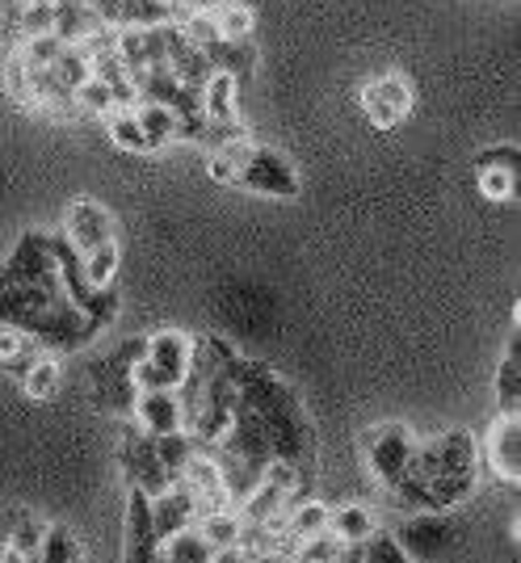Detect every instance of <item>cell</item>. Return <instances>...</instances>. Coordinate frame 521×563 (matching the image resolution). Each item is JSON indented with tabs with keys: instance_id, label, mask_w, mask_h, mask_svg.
<instances>
[{
	"instance_id": "cell-1",
	"label": "cell",
	"mask_w": 521,
	"mask_h": 563,
	"mask_svg": "<svg viewBox=\"0 0 521 563\" xmlns=\"http://www.w3.org/2000/svg\"><path fill=\"white\" fill-rule=\"evenodd\" d=\"M119 316V295L85 278L64 232L30 228L0 265V324L34 336L47 353H80Z\"/></svg>"
},
{
	"instance_id": "cell-2",
	"label": "cell",
	"mask_w": 521,
	"mask_h": 563,
	"mask_svg": "<svg viewBox=\"0 0 521 563\" xmlns=\"http://www.w3.org/2000/svg\"><path fill=\"white\" fill-rule=\"evenodd\" d=\"M240 357L223 336H193L190 371L177 387V404H181V429L193 433L198 446L211 450L223 429L232 424V412L240 404Z\"/></svg>"
},
{
	"instance_id": "cell-3",
	"label": "cell",
	"mask_w": 521,
	"mask_h": 563,
	"mask_svg": "<svg viewBox=\"0 0 521 563\" xmlns=\"http://www.w3.org/2000/svg\"><path fill=\"white\" fill-rule=\"evenodd\" d=\"M240 396L253 404L260 417L269 446H274V463H286L299 475V488L311 496L315 484V424H311L303 399L295 396V387L282 375H274L260 362H240Z\"/></svg>"
},
{
	"instance_id": "cell-4",
	"label": "cell",
	"mask_w": 521,
	"mask_h": 563,
	"mask_svg": "<svg viewBox=\"0 0 521 563\" xmlns=\"http://www.w3.org/2000/svg\"><path fill=\"white\" fill-rule=\"evenodd\" d=\"M479 479V442L467 429H451L442 438H417L412 467L391 493L408 509H454L475 493Z\"/></svg>"
},
{
	"instance_id": "cell-5",
	"label": "cell",
	"mask_w": 521,
	"mask_h": 563,
	"mask_svg": "<svg viewBox=\"0 0 521 563\" xmlns=\"http://www.w3.org/2000/svg\"><path fill=\"white\" fill-rule=\"evenodd\" d=\"M219 152L232 168L228 186L265 194V198H295L299 194V173L278 147H265L248 135H236V140H219Z\"/></svg>"
},
{
	"instance_id": "cell-6",
	"label": "cell",
	"mask_w": 521,
	"mask_h": 563,
	"mask_svg": "<svg viewBox=\"0 0 521 563\" xmlns=\"http://www.w3.org/2000/svg\"><path fill=\"white\" fill-rule=\"evenodd\" d=\"M143 345H147V332H135V336L119 341L106 357H97L93 366H89L93 404L101 412H110V417H131L135 396H140V387H135V366H140V357H143Z\"/></svg>"
},
{
	"instance_id": "cell-7",
	"label": "cell",
	"mask_w": 521,
	"mask_h": 563,
	"mask_svg": "<svg viewBox=\"0 0 521 563\" xmlns=\"http://www.w3.org/2000/svg\"><path fill=\"white\" fill-rule=\"evenodd\" d=\"M193 336L181 329H156L147 332V345L135 366V387L140 391H177L181 378L190 371Z\"/></svg>"
},
{
	"instance_id": "cell-8",
	"label": "cell",
	"mask_w": 521,
	"mask_h": 563,
	"mask_svg": "<svg viewBox=\"0 0 521 563\" xmlns=\"http://www.w3.org/2000/svg\"><path fill=\"white\" fill-rule=\"evenodd\" d=\"M357 450H362L366 467H370V475L379 479L383 488H396L403 475H408V467H412L417 433H412L408 424H400V421L370 424V429H362Z\"/></svg>"
},
{
	"instance_id": "cell-9",
	"label": "cell",
	"mask_w": 521,
	"mask_h": 563,
	"mask_svg": "<svg viewBox=\"0 0 521 563\" xmlns=\"http://www.w3.org/2000/svg\"><path fill=\"white\" fill-rule=\"evenodd\" d=\"M463 539V526L451 517V509H417L400 526V547L408 560H437L451 555Z\"/></svg>"
},
{
	"instance_id": "cell-10",
	"label": "cell",
	"mask_w": 521,
	"mask_h": 563,
	"mask_svg": "<svg viewBox=\"0 0 521 563\" xmlns=\"http://www.w3.org/2000/svg\"><path fill=\"white\" fill-rule=\"evenodd\" d=\"M357 106L375 131H391L412 114V85L403 71H383L357 89Z\"/></svg>"
},
{
	"instance_id": "cell-11",
	"label": "cell",
	"mask_w": 521,
	"mask_h": 563,
	"mask_svg": "<svg viewBox=\"0 0 521 563\" xmlns=\"http://www.w3.org/2000/svg\"><path fill=\"white\" fill-rule=\"evenodd\" d=\"M472 177H475V189L488 202H513L521 186V147L518 143H497V147L475 152Z\"/></svg>"
},
{
	"instance_id": "cell-12",
	"label": "cell",
	"mask_w": 521,
	"mask_h": 563,
	"mask_svg": "<svg viewBox=\"0 0 521 563\" xmlns=\"http://www.w3.org/2000/svg\"><path fill=\"white\" fill-rule=\"evenodd\" d=\"M202 118H207V135L214 131V140H236L244 135V122H240V80L232 71L214 68L202 80Z\"/></svg>"
},
{
	"instance_id": "cell-13",
	"label": "cell",
	"mask_w": 521,
	"mask_h": 563,
	"mask_svg": "<svg viewBox=\"0 0 521 563\" xmlns=\"http://www.w3.org/2000/svg\"><path fill=\"white\" fill-rule=\"evenodd\" d=\"M119 459H122V475H126V484L143 488L147 496H160L168 488V475H165V467H160V454H156V438H152V433H143L135 421H131V429L122 433Z\"/></svg>"
},
{
	"instance_id": "cell-14",
	"label": "cell",
	"mask_w": 521,
	"mask_h": 563,
	"mask_svg": "<svg viewBox=\"0 0 521 563\" xmlns=\"http://www.w3.org/2000/svg\"><path fill=\"white\" fill-rule=\"evenodd\" d=\"M484 463L500 484L509 488L521 484V412H497V421L484 438Z\"/></svg>"
},
{
	"instance_id": "cell-15",
	"label": "cell",
	"mask_w": 521,
	"mask_h": 563,
	"mask_svg": "<svg viewBox=\"0 0 521 563\" xmlns=\"http://www.w3.org/2000/svg\"><path fill=\"white\" fill-rule=\"evenodd\" d=\"M126 563H152L156 560V521H152V496L126 484Z\"/></svg>"
},
{
	"instance_id": "cell-16",
	"label": "cell",
	"mask_w": 521,
	"mask_h": 563,
	"mask_svg": "<svg viewBox=\"0 0 521 563\" xmlns=\"http://www.w3.org/2000/svg\"><path fill=\"white\" fill-rule=\"evenodd\" d=\"M64 235H68V244L85 257V253H93L97 244H106V240H114V219L110 211L93 202V198H76L68 207V223H64Z\"/></svg>"
},
{
	"instance_id": "cell-17",
	"label": "cell",
	"mask_w": 521,
	"mask_h": 563,
	"mask_svg": "<svg viewBox=\"0 0 521 563\" xmlns=\"http://www.w3.org/2000/svg\"><path fill=\"white\" fill-rule=\"evenodd\" d=\"M193 517H198V500H193V493H190V484H186V479H177V484H168L160 496H152V521H156V539H168L173 530L190 526Z\"/></svg>"
},
{
	"instance_id": "cell-18",
	"label": "cell",
	"mask_w": 521,
	"mask_h": 563,
	"mask_svg": "<svg viewBox=\"0 0 521 563\" xmlns=\"http://www.w3.org/2000/svg\"><path fill=\"white\" fill-rule=\"evenodd\" d=\"M131 421L140 424L143 433H152V438L181 429L177 391H140V396H135V408H131Z\"/></svg>"
},
{
	"instance_id": "cell-19",
	"label": "cell",
	"mask_w": 521,
	"mask_h": 563,
	"mask_svg": "<svg viewBox=\"0 0 521 563\" xmlns=\"http://www.w3.org/2000/svg\"><path fill=\"white\" fill-rule=\"evenodd\" d=\"M135 118H140L143 135H147L152 156H156L160 147H168V143L190 140V135H186V122H181V118H177V110H173V106H165V101H135Z\"/></svg>"
},
{
	"instance_id": "cell-20",
	"label": "cell",
	"mask_w": 521,
	"mask_h": 563,
	"mask_svg": "<svg viewBox=\"0 0 521 563\" xmlns=\"http://www.w3.org/2000/svg\"><path fill=\"white\" fill-rule=\"evenodd\" d=\"M156 560H165V563H211L214 560V542L198 530V521H190V526L173 530L168 539H160V547H156Z\"/></svg>"
},
{
	"instance_id": "cell-21",
	"label": "cell",
	"mask_w": 521,
	"mask_h": 563,
	"mask_svg": "<svg viewBox=\"0 0 521 563\" xmlns=\"http://www.w3.org/2000/svg\"><path fill=\"white\" fill-rule=\"evenodd\" d=\"M22 391L30 399H38V404H47V399L59 396V383H64V366H59V353H38L30 366H25L22 375Z\"/></svg>"
},
{
	"instance_id": "cell-22",
	"label": "cell",
	"mask_w": 521,
	"mask_h": 563,
	"mask_svg": "<svg viewBox=\"0 0 521 563\" xmlns=\"http://www.w3.org/2000/svg\"><path fill=\"white\" fill-rule=\"evenodd\" d=\"M497 412H521V332L513 329L509 350L497 366Z\"/></svg>"
},
{
	"instance_id": "cell-23",
	"label": "cell",
	"mask_w": 521,
	"mask_h": 563,
	"mask_svg": "<svg viewBox=\"0 0 521 563\" xmlns=\"http://www.w3.org/2000/svg\"><path fill=\"white\" fill-rule=\"evenodd\" d=\"M370 530H375V514H370L362 500H345V505L329 509V534H336L345 547L362 542Z\"/></svg>"
},
{
	"instance_id": "cell-24",
	"label": "cell",
	"mask_w": 521,
	"mask_h": 563,
	"mask_svg": "<svg viewBox=\"0 0 521 563\" xmlns=\"http://www.w3.org/2000/svg\"><path fill=\"white\" fill-rule=\"evenodd\" d=\"M38 353H47V350H43L34 336H25V332L13 329V324H0V371H4V375L18 378Z\"/></svg>"
},
{
	"instance_id": "cell-25",
	"label": "cell",
	"mask_w": 521,
	"mask_h": 563,
	"mask_svg": "<svg viewBox=\"0 0 521 563\" xmlns=\"http://www.w3.org/2000/svg\"><path fill=\"white\" fill-rule=\"evenodd\" d=\"M193 450H198V442H193V433H186V429H173V433L156 438V454H160V467H165L168 484H177L186 475Z\"/></svg>"
},
{
	"instance_id": "cell-26",
	"label": "cell",
	"mask_w": 521,
	"mask_h": 563,
	"mask_svg": "<svg viewBox=\"0 0 521 563\" xmlns=\"http://www.w3.org/2000/svg\"><path fill=\"white\" fill-rule=\"evenodd\" d=\"M106 131H110V140L119 143L122 152L152 156V147H147V135H143L140 118H135V106H119V110H110V114H106Z\"/></svg>"
},
{
	"instance_id": "cell-27",
	"label": "cell",
	"mask_w": 521,
	"mask_h": 563,
	"mask_svg": "<svg viewBox=\"0 0 521 563\" xmlns=\"http://www.w3.org/2000/svg\"><path fill=\"white\" fill-rule=\"evenodd\" d=\"M80 265H85V278H89V286H97V290H110V286H114V278H119V265H122L119 235H114V240H106V244H97L93 253H85V257H80Z\"/></svg>"
},
{
	"instance_id": "cell-28",
	"label": "cell",
	"mask_w": 521,
	"mask_h": 563,
	"mask_svg": "<svg viewBox=\"0 0 521 563\" xmlns=\"http://www.w3.org/2000/svg\"><path fill=\"white\" fill-rule=\"evenodd\" d=\"M345 560H366V563H408L403 547L396 534H383V530H370L362 542L345 547Z\"/></svg>"
},
{
	"instance_id": "cell-29",
	"label": "cell",
	"mask_w": 521,
	"mask_h": 563,
	"mask_svg": "<svg viewBox=\"0 0 521 563\" xmlns=\"http://www.w3.org/2000/svg\"><path fill=\"white\" fill-rule=\"evenodd\" d=\"M214 25H219L223 38L248 43V38H253V25H257V13H253V4H244V0H223V4L214 9Z\"/></svg>"
},
{
	"instance_id": "cell-30",
	"label": "cell",
	"mask_w": 521,
	"mask_h": 563,
	"mask_svg": "<svg viewBox=\"0 0 521 563\" xmlns=\"http://www.w3.org/2000/svg\"><path fill=\"white\" fill-rule=\"evenodd\" d=\"M43 530L30 514H13V530H9V547H4V560H38V547H43Z\"/></svg>"
},
{
	"instance_id": "cell-31",
	"label": "cell",
	"mask_w": 521,
	"mask_h": 563,
	"mask_svg": "<svg viewBox=\"0 0 521 563\" xmlns=\"http://www.w3.org/2000/svg\"><path fill=\"white\" fill-rule=\"evenodd\" d=\"M71 101H76V110H80V118H106L110 110H119V97H114V89L106 85V80H97V76H89V80H80L76 89H71Z\"/></svg>"
},
{
	"instance_id": "cell-32",
	"label": "cell",
	"mask_w": 521,
	"mask_h": 563,
	"mask_svg": "<svg viewBox=\"0 0 521 563\" xmlns=\"http://www.w3.org/2000/svg\"><path fill=\"white\" fill-rule=\"evenodd\" d=\"M80 560V542L68 526H47L43 530V547H38V563H76Z\"/></svg>"
}]
</instances>
